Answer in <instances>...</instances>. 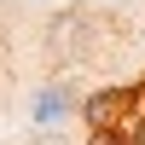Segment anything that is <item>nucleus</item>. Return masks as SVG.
Returning a JSON list of instances; mask_svg holds the SVG:
<instances>
[{
	"label": "nucleus",
	"mask_w": 145,
	"mask_h": 145,
	"mask_svg": "<svg viewBox=\"0 0 145 145\" xmlns=\"http://www.w3.org/2000/svg\"><path fill=\"white\" fill-rule=\"evenodd\" d=\"M134 139H139V145H145V122H139V128H134Z\"/></svg>",
	"instance_id": "423d86ee"
},
{
	"label": "nucleus",
	"mask_w": 145,
	"mask_h": 145,
	"mask_svg": "<svg viewBox=\"0 0 145 145\" xmlns=\"http://www.w3.org/2000/svg\"><path fill=\"white\" fill-rule=\"evenodd\" d=\"M70 110H76V93H70L64 81H52V87H41V93H35V122H41L46 134H58V122H64Z\"/></svg>",
	"instance_id": "7ed1b4c3"
},
{
	"label": "nucleus",
	"mask_w": 145,
	"mask_h": 145,
	"mask_svg": "<svg viewBox=\"0 0 145 145\" xmlns=\"http://www.w3.org/2000/svg\"><path fill=\"white\" fill-rule=\"evenodd\" d=\"M93 23H99L93 6L58 12L52 29H46V58H52V64H87V58H93Z\"/></svg>",
	"instance_id": "f03ea898"
},
{
	"label": "nucleus",
	"mask_w": 145,
	"mask_h": 145,
	"mask_svg": "<svg viewBox=\"0 0 145 145\" xmlns=\"http://www.w3.org/2000/svg\"><path fill=\"white\" fill-rule=\"evenodd\" d=\"M81 122L87 128H139L145 122V76L128 87H99L81 99Z\"/></svg>",
	"instance_id": "f257e3e1"
},
{
	"label": "nucleus",
	"mask_w": 145,
	"mask_h": 145,
	"mask_svg": "<svg viewBox=\"0 0 145 145\" xmlns=\"http://www.w3.org/2000/svg\"><path fill=\"white\" fill-rule=\"evenodd\" d=\"M29 145H70V139H64V134H35Z\"/></svg>",
	"instance_id": "39448f33"
},
{
	"label": "nucleus",
	"mask_w": 145,
	"mask_h": 145,
	"mask_svg": "<svg viewBox=\"0 0 145 145\" xmlns=\"http://www.w3.org/2000/svg\"><path fill=\"white\" fill-rule=\"evenodd\" d=\"M87 145H139L134 128H87Z\"/></svg>",
	"instance_id": "20e7f679"
}]
</instances>
